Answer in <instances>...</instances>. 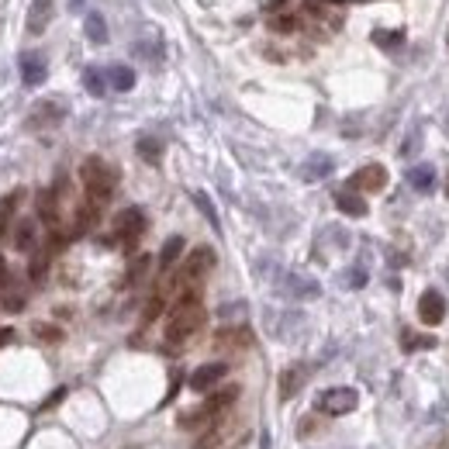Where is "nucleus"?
Returning a JSON list of instances; mask_svg holds the SVG:
<instances>
[{
  "label": "nucleus",
  "mask_w": 449,
  "mask_h": 449,
  "mask_svg": "<svg viewBox=\"0 0 449 449\" xmlns=\"http://www.w3.org/2000/svg\"><path fill=\"white\" fill-rule=\"evenodd\" d=\"M180 256H183V239H180V235L166 239V242H163V253H159V273H170V269L177 267Z\"/></svg>",
  "instance_id": "obj_18"
},
{
  "label": "nucleus",
  "mask_w": 449,
  "mask_h": 449,
  "mask_svg": "<svg viewBox=\"0 0 449 449\" xmlns=\"http://www.w3.org/2000/svg\"><path fill=\"white\" fill-rule=\"evenodd\" d=\"M139 156H142L145 163H159V156H163V145H159L156 139H139Z\"/></svg>",
  "instance_id": "obj_27"
},
{
  "label": "nucleus",
  "mask_w": 449,
  "mask_h": 449,
  "mask_svg": "<svg viewBox=\"0 0 449 449\" xmlns=\"http://www.w3.org/2000/svg\"><path fill=\"white\" fill-rule=\"evenodd\" d=\"M204 301H200V287H183L177 297V304L170 308V318H166V342L170 346H183L187 339H194L200 329H204Z\"/></svg>",
  "instance_id": "obj_1"
},
{
  "label": "nucleus",
  "mask_w": 449,
  "mask_h": 449,
  "mask_svg": "<svg viewBox=\"0 0 449 449\" xmlns=\"http://www.w3.org/2000/svg\"><path fill=\"white\" fill-rule=\"evenodd\" d=\"M304 377H308V370H304V366H290V370H283V373H280V397H283V401H287V397H294V394L301 391Z\"/></svg>",
  "instance_id": "obj_16"
},
{
  "label": "nucleus",
  "mask_w": 449,
  "mask_h": 449,
  "mask_svg": "<svg viewBox=\"0 0 449 449\" xmlns=\"http://www.w3.org/2000/svg\"><path fill=\"white\" fill-rule=\"evenodd\" d=\"M80 180H84L87 200H93L97 207H104V204L114 197L118 173H114V166H107L100 156H87V159H84V166H80Z\"/></svg>",
  "instance_id": "obj_2"
},
{
  "label": "nucleus",
  "mask_w": 449,
  "mask_h": 449,
  "mask_svg": "<svg viewBox=\"0 0 449 449\" xmlns=\"http://www.w3.org/2000/svg\"><path fill=\"white\" fill-rule=\"evenodd\" d=\"M359 404V394L353 387H329L318 394V411L325 415H349Z\"/></svg>",
  "instance_id": "obj_5"
},
{
  "label": "nucleus",
  "mask_w": 449,
  "mask_h": 449,
  "mask_svg": "<svg viewBox=\"0 0 449 449\" xmlns=\"http://www.w3.org/2000/svg\"><path fill=\"white\" fill-rule=\"evenodd\" d=\"M84 84H87V90L93 93V97H104V90H107L104 77H100L97 70H87V73H84Z\"/></svg>",
  "instance_id": "obj_30"
},
{
  "label": "nucleus",
  "mask_w": 449,
  "mask_h": 449,
  "mask_svg": "<svg viewBox=\"0 0 449 449\" xmlns=\"http://www.w3.org/2000/svg\"><path fill=\"white\" fill-rule=\"evenodd\" d=\"M52 21V0H35L28 10V35H42Z\"/></svg>",
  "instance_id": "obj_14"
},
{
  "label": "nucleus",
  "mask_w": 449,
  "mask_h": 449,
  "mask_svg": "<svg viewBox=\"0 0 449 449\" xmlns=\"http://www.w3.org/2000/svg\"><path fill=\"white\" fill-rule=\"evenodd\" d=\"M149 267H152V260H149V256H135V260H132V267H128L125 283H132V287H135V283H139V280L149 273Z\"/></svg>",
  "instance_id": "obj_26"
},
{
  "label": "nucleus",
  "mask_w": 449,
  "mask_h": 449,
  "mask_svg": "<svg viewBox=\"0 0 449 449\" xmlns=\"http://www.w3.org/2000/svg\"><path fill=\"white\" fill-rule=\"evenodd\" d=\"M107 77H111V87L114 90H132L135 87V73H132L128 66H111V70H107Z\"/></svg>",
  "instance_id": "obj_22"
},
{
  "label": "nucleus",
  "mask_w": 449,
  "mask_h": 449,
  "mask_svg": "<svg viewBox=\"0 0 449 449\" xmlns=\"http://www.w3.org/2000/svg\"><path fill=\"white\" fill-rule=\"evenodd\" d=\"M45 59L42 56H35V52H24L21 56V80H24V87H38L42 80H45Z\"/></svg>",
  "instance_id": "obj_11"
},
{
  "label": "nucleus",
  "mask_w": 449,
  "mask_h": 449,
  "mask_svg": "<svg viewBox=\"0 0 449 449\" xmlns=\"http://www.w3.org/2000/svg\"><path fill=\"white\" fill-rule=\"evenodd\" d=\"M418 318H422V325H439L446 318V297L439 290H425L418 297Z\"/></svg>",
  "instance_id": "obj_7"
},
{
  "label": "nucleus",
  "mask_w": 449,
  "mask_h": 449,
  "mask_svg": "<svg viewBox=\"0 0 449 449\" xmlns=\"http://www.w3.org/2000/svg\"><path fill=\"white\" fill-rule=\"evenodd\" d=\"M0 290H10V267L3 256H0Z\"/></svg>",
  "instance_id": "obj_32"
},
{
  "label": "nucleus",
  "mask_w": 449,
  "mask_h": 449,
  "mask_svg": "<svg viewBox=\"0 0 449 449\" xmlns=\"http://www.w3.org/2000/svg\"><path fill=\"white\" fill-rule=\"evenodd\" d=\"M197 204H200V211L211 218V225H218V218H214V211H211V204H207V197H204V194H197Z\"/></svg>",
  "instance_id": "obj_33"
},
{
  "label": "nucleus",
  "mask_w": 449,
  "mask_h": 449,
  "mask_svg": "<svg viewBox=\"0 0 449 449\" xmlns=\"http://www.w3.org/2000/svg\"><path fill=\"white\" fill-rule=\"evenodd\" d=\"M35 339H42V342H59V339H63V329H56V325H35Z\"/></svg>",
  "instance_id": "obj_31"
},
{
  "label": "nucleus",
  "mask_w": 449,
  "mask_h": 449,
  "mask_svg": "<svg viewBox=\"0 0 449 449\" xmlns=\"http://www.w3.org/2000/svg\"><path fill=\"white\" fill-rule=\"evenodd\" d=\"M446 446H449L446 439H439V446H432V449H446Z\"/></svg>",
  "instance_id": "obj_35"
},
{
  "label": "nucleus",
  "mask_w": 449,
  "mask_h": 449,
  "mask_svg": "<svg viewBox=\"0 0 449 449\" xmlns=\"http://www.w3.org/2000/svg\"><path fill=\"white\" fill-rule=\"evenodd\" d=\"M336 207H339L342 214H349V218H366V211H370V207H366V200H363V194L353 190V187L336 194Z\"/></svg>",
  "instance_id": "obj_12"
},
{
  "label": "nucleus",
  "mask_w": 449,
  "mask_h": 449,
  "mask_svg": "<svg viewBox=\"0 0 449 449\" xmlns=\"http://www.w3.org/2000/svg\"><path fill=\"white\" fill-rule=\"evenodd\" d=\"M142 232H145V214H142V207H125V211H118V218H114V239H118L125 249H132V246L142 239Z\"/></svg>",
  "instance_id": "obj_4"
},
{
  "label": "nucleus",
  "mask_w": 449,
  "mask_h": 449,
  "mask_svg": "<svg viewBox=\"0 0 449 449\" xmlns=\"http://www.w3.org/2000/svg\"><path fill=\"white\" fill-rule=\"evenodd\" d=\"M49 256H52L49 249H42V253H35V256H31V267H28V276H31L35 283H38V280L45 276V269H49Z\"/></svg>",
  "instance_id": "obj_28"
},
{
  "label": "nucleus",
  "mask_w": 449,
  "mask_h": 449,
  "mask_svg": "<svg viewBox=\"0 0 449 449\" xmlns=\"http://www.w3.org/2000/svg\"><path fill=\"white\" fill-rule=\"evenodd\" d=\"M225 373H228V363H204V366H197V370L190 373V391L204 394V391H211Z\"/></svg>",
  "instance_id": "obj_8"
},
{
  "label": "nucleus",
  "mask_w": 449,
  "mask_h": 449,
  "mask_svg": "<svg viewBox=\"0 0 449 449\" xmlns=\"http://www.w3.org/2000/svg\"><path fill=\"white\" fill-rule=\"evenodd\" d=\"M235 397H239V387L232 384V387H221V391H214V394L204 401V408H207V415H211V418H218L225 408H232V404H235Z\"/></svg>",
  "instance_id": "obj_15"
},
{
  "label": "nucleus",
  "mask_w": 449,
  "mask_h": 449,
  "mask_svg": "<svg viewBox=\"0 0 449 449\" xmlns=\"http://www.w3.org/2000/svg\"><path fill=\"white\" fill-rule=\"evenodd\" d=\"M21 197H24V190H14V194H7V197L0 200V242H3V239H7V232H10V218H14V211H17Z\"/></svg>",
  "instance_id": "obj_17"
},
{
  "label": "nucleus",
  "mask_w": 449,
  "mask_h": 449,
  "mask_svg": "<svg viewBox=\"0 0 449 449\" xmlns=\"http://www.w3.org/2000/svg\"><path fill=\"white\" fill-rule=\"evenodd\" d=\"M225 436H228V425L225 422H218V425H211V429H204L200 432V439L194 443V449H214L225 443Z\"/></svg>",
  "instance_id": "obj_20"
},
{
  "label": "nucleus",
  "mask_w": 449,
  "mask_h": 449,
  "mask_svg": "<svg viewBox=\"0 0 449 449\" xmlns=\"http://www.w3.org/2000/svg\"><path fill=\"white\" fill-rule=\"evenodd\" d=\"M163 308H166V290H156V294L149 297L145 311H142V322H145V325H149V322H156V318L163 315Z\"/></svg>",
  "instance_id": "obj_24"
},
{
  "label": "nucleus",
  "mask_w": 449,
  "mask_h": 449,
  "mask_svg": "<svg viewBox=\"0 0 449 449\" xmlns=\"http://www.w3.org/2000/svg\"><path fill=\"white\" fill-rule=\"evenodd\" d=\"M14 246H17L21 253H28V249L35 246V221H31V218L17 225V232H14Z\"/></svg>",
  "instance_id": "obj_21"
},
{
  "label": "nucleus",
  "mask_w": 449,
  "mask_h": 449,
  "mask_svg": "<svg viewBox=\"0 0 449 449\" xmlns=\"http://www.w3.org/2000/svg\"><path fill=\"white\" fill-rule=\"evenodd\" d=\"M7 342H14V329H0V346H7Z\"/></svg>",
  "instance_id": "obj_34"
},
{
  "label": "nucleus",
  "mask_w": 449,
  "mask_h": 449,
  "mask_svg": "<svg viewBox=\"0 0 449 449\" xmlns=\"http://www.w3.org/2000/svg\"><path fill=\"white\" fill-rule=\"evenodd\" d=\"M349 187L359 190V194H380V190L387 187V170H384L380 163H370V166H363V170L353 173Z\"/></svg>",
  "instance_id": "obj_6"
},
{
  "label": "nucleus",
  "mask_w": 449,
  "mask_h": 449,
  "mask_svg": "<svg viewBox=\"0 0 449 449\" xmlns=\"http://www.w3.org/2000/svg\"><path fill=\"white\" fill-rule=\"evenodd\" d=\"M408 183H411L415 190L429 194V190L436 187V170H432V166H425V163H422V166H411V170H408Z\"/></svg>",
  "instance_id": "obj_19"
},
{
  "label": "nucleus",
  "mask_w": 449,
  "mask_h": 449,
  "mask_svg": "<svg viewBox=\"0 0 449 449\" xmlns=\"http://www.w3.org/2000/svg\"><path fill=\"white\" fill-rule=\"evenodd\" d=\"M214 346L218 349H246V346H253V332L242 325H225L214 332Z\"/></svg>",
  "instance_id": "obj_9"
},
{
  "label": "nucleus",
  "mask_w": 449,
  "mask_h": 449,
  "mask_svg": "<svg viewBox=\"0 0 449 449\" xmlns=\"http://www.w3.org/2000/svg\"><path fill=\"white\" fill-rule=\"evenodd\" d=\"M301 173H304V180H322L325 173H332V159L329 156H315L311 163H304Z\"/></svg>",
  "instance_id": "obj_23"
},
{
  "label": "nucleus",
  "mask_w": 449,
  "mask_h": 449,
  "mask_svg": "<svg viewBox=\"0 0 449 449\" xmlns=\"http://www.w3.org/2000/svg\"><path fill=\"white\" fill-rule=\"evenodd\" d=\"M214 249L211 246H197L187 260H183V267H180V273H177V287L183 290V287H200V280L214 269Z\"/></svg>",
  "instance_id": "obj_3"
},
{
  "label": "nucleus",
  "mask_w": 449,
  "mask_h": 449,
  "mask_svg": "<svg viewBox=\"0 0 449 449\" xmlns=\"http://www.w3.org/2000/svg\"><path fill=\"white\" fill-rule=\"evenodd\" d=\"M87 35H90V42H107V24H104V17L97 10L87 14Z\"/></svg>",
  "instance_id": "obj_25"
},
{
  "label": "nucleus",
  "mask_w": 449,
  "mask_h": 449,
  "mask_svg": "<svg viewBox=\"0 0 449 449\" xmlns=\"http://www.w3.org/2000/svg\"><path fill=\"white\" fill-rule=\"evenodd\" d=\"M267 28L273 35H294L301 28V14L297 10H273L267 17Z\"/></svg>",
  "instance_id": "obj_13"
},
{
  "label": "nucleus",
  "mask_w": 449,
  "mask_h": 449,
  "mask_svg": "<svg viewBox=\"0 0 449 449\" xmlns=\"http://www.w3.org/2000/svg\"><path fill=\"white\" fill-rule=\"evenodd\" d=\"M38 221L49 232L59 228V190H42L38 194Z\"/></svg>",
  "instance_id": "obj_10"
},
{
  "label": "nucleus",
  "mask_w": 449,
  "mask_h": 449,
  "mask_svg": "<svg viewBox=\"0 0 449 449\" xmlns=\"http://www.w3.org/2000/svg\"><path fill=\"white\" fill-rule=\"evenodd\" d=\"M401 346L411 353V349H429V346H436V339H429V336H415V332H404V336H401Z\"/></svg>",
  "instance_id": "obj_29"
}]
</instances>
